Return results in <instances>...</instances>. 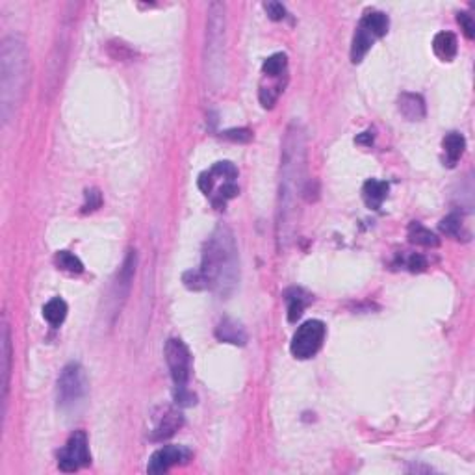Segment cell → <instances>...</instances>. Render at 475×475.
I'll return each mask as SVG.
<instances>
[{
	"mask_svg": "<svg viewBox=\"0 0 475 475\" xmlns=\"http://www.w3.org/2000/svg\"><path fill=\"white\" fill-rule=\"evenodd\" d=\"M223 138L230 139V141L247 143V141H251V139H253V134H251V130H247V128H232V130L223 132Z\"/></svg>",
	"mask_w": 475,
	"mask_h": 475,
	"instance_id": "cell-28",
	"label": "cell"
},
{
	"mask_svg": "<svg viewBox=\"0 0 475 475\" xmlns=\"http://www.w3.org/2000/svg\"><path fill=\"white\" fill-rule=\"evenodd\" d=\"M325 340V325L319 319H308L305 323L295 331L294 338H292V345L290 351L295 358L299 361H307L312 358L321 347V343Z\"/></svg>",
	"mask_w": 475,
	"mask_h": 475,
	"instance_id": "cell-6",
	"label": "cell"
},
{
	"mask_svg": "<svg viewBox=\"0 0 475 475\" xmlns=\"http://www.w3.org/2000/svg\"><path fill=\"white\" fill-rule=\"evenodd\" d=\"M91 463L90 445L84 431H77L67 440L63 449L58 453V466L61 472H77Z\"/></svg>",
	"mask_w": 475,
	"mask_h": 475,
	"instance_id": "cell-7",
	"label": "cell"
},
{
	"mask_svg": "<svg viewBox=\"0 0 475 475\" xmlns=\"http://www.w3.org/2000/svg\"><path fill=\"white\" fill-rule=\"evenodd\" d=\"M90 392V383H88V375H85L84 367L79 362H69L63 370H61L58 383H56V399H58V407L63 410L77 409Z\"/></svg>",
	"mask_w": 475,
	"mask_h": 475,
	"instance_id": "cell-4",
	"label": "cell"
},
{
	"mask_svg": "<svg viewBox=\"0 0 475 475\" xmlns=\"http://www.w3.org/2000/svg\"><path fill=\"white\" fill-rule=\"evenodd\" d=\"M30 80V56L19 37H6L0 47V114L8 123L23 103Z\"/></svg>",
	"mask_w": 475,
	"mask_h": 475,
	"instance_id": "cell-3",
	"label": "cell"
},
{
	"mask_svg": "<svg viewBox=\"0 0 475 475\" xmlns=\"http://www.w3.org/2000/svg\"><path fill=\"white\" fill-rule=\"evenodd\" d=\"M206 286L221 297L232 294L240 279L238 245L234 232L227 225H219L203 247L201 267Z\"/></svg>",
	"mask_w": 475,
	"mask_h": 475,
	"instance_id": "cell-2",
	"label": "cell"
},
{
	"mask_svg": "<svg viewBox=\"0 0 475 475\" xmlns=\"http://www.w3.org/2000/svg\"><path fill=\"white\" fill-rule=\"evenodd\" d=\"M388 182L377 181V179H370L362 188V197L366 201V205L373 210H379L381 205L385 203L386 195H388Z\"/></svg>",
	"mask_w": 475,
	"mask_h": 475,
	"instance_id": "cell-15",
	"label": "cell"
},
{
	"mask_svg": "<svg viewBox=\"0 0 475 475\" xmlns=\"http://www.w3.org/2000/svg\"><path fill=\"white\" fill-rule=\"evenodd\" d=\"M10 373H12V338L10 327L2 323V336H0V375H2V407L6 410L8 388H10Z\"/></svg>",
	"mask_w": 475,
	"mask_h": 475,
	"instance_id": "cell-9",
	"label": "cell"
},
{
	"mask_svg": "<svg viewBox=\"0 0 475 475\" xmlns=\"http://www.w3.org/2000/svg\"><path fill=\"white\" fill-rule=\"evenodd\" d=\"M67 310H69V308H67V303L63 301V299H60V297H54V299H50V301L43 307V318L47 319L52 327H58V325H61L65 321Z\"/></svg>",
	"mask_w": 475,
	"mask_h": 475,
	"instance_id": "cell-21",
	"label": "cell"
},
{
	"mask_svg": "<svg viewBox=\"0 0 475 475\" xmlns=\"http://www.w3.org/2000/svg\"><path fill=\"white\" fill-rule=\"evenodd\" d=\"M190 457H192V453L184 445H163L158 452L152 453L147 472L149 474H165L168 469H171L176 464L188 463Z\"/></svg>",
	"mask_w": 475,
	"mask_h": 475,
	"instance_id": "cell-8",
	"label": "cell"
},
{
	"mask_svg": "<svg viewBox=\"0 0 475 475\" xmlns=\"http://www.w3.org/2000/svg\"><path fill=\"white\" fill-rule=\"evenodd\" d=\"M457 21H458V24H461V28H463L464 36L468 37V39H474L475 24H474V19H472V15H468V13H464V12L458 13Z\"/></svg>",
	"mask_w": 475,
	"mask_h": 475,
	"instance_id": "cell-31",
	"label": "cell"
},
{
	"mask_svg": "<svg viewBox=\"0 0 475 475\" xmlns=\"http://www.w3.org/2000/svg\"><path fill=\"white\" fill-rule=\"evenodd\" d=\"M361 26L370 32L375 39H381L383 36H386L390 21H388V15H385L383 12H367L361 19Z\"/></svg>",
	"mask_w": 475,
	"mask_h": 475,
	"instance_id": "cell-19",
	"label": "cell"
},
{
	"mask_svg": "<svg viewBox=\"0 0 475 475\" xmlns=\"http://www.w3.org/2000/svg\"><path fill=\"white\" fill-rule=\"evenodd\" d=\"M214 186H216V179H214V174H212L210 171L201 173V176H199V188H201V192L205 193V195H212Z\"/></svg>",
	"mask_w": 475,
	"mask_h": 475,
	"instance_id": "cell-32",
	"label": "cell"
},
{
	"mask_svg": "<svg viewBox=\"0 0 475 475\" xmlns=\"http://www.w3.org/2000/svg\"><path fill=\"white\" fill-rule=\"evenodd\" d=\"M407 267L412 273H421V271H425V267H427V260L423 259L421 254H410L409 260H407Z\"/></svg>",
	"mask_w": 475,
	"mask_h": 475,
	"instance_id": "cell-33",
	"label": "cell"
},
{
	"mask_svg": "<svg viewBox=\"0 0 475 475\" xmlns=\"http://www.w3.org/2000/svg\"><path fill=\"white\" fill-rule=\"evenodd\" d=\"M286 305H288V321L295 323L297 319L303 316V310L308 307V303L312 301V297L303 288H290L284 294Z\"/></svg>",
	"mask_w": 475,
	"mask_h": 475,
	"instance_id": "cell-14",
	"label": "cell"
},
{
	"mask_svg": "<svg viewBox=\"0 0 475 475\" xmlns=\"http://www.w3.org/2000/svg\"><path fill=\"white\" fill-rule=\"evenodd\" d=\"M216 338L223 343H230V345H245L247 334L238 321L225 318L221 323L216 327Z\"/></svg>",
	"mask_w": 475,
	"mask_h": 475,
	"instance_id": "cell-13",
	"label": "cell"
},
{
	"mask_svg": "<svg viewBox=\"0 0 475 475\" xmlns=\"http://www.w3.org/2000/svg\"><path fill=\"white\" fill-rule=\"evenodd\" d=\"M397 108L405 119L421 121L425 117V101L418 93H401L397 101Z\"/></svg>",
	"mask_w": 475,
	"mask_h": 475,
	"instance_id": "cell-12",
	"label": "cell"
},
{
	"mask_svg": "<svg viewBox=\"0 0 475 475\" xmlns=\"http://www.w3.org/2000/svg\"><path fill=\"white\" fill-rule=\"evenodd\" d=\"M442 147H444L445 152V162L449 168H453L455 163L461 160V156L464 154V149H466V139H464L463 134L458 132H449L442 141Z\"/></svg>",
	"mask_w": 475,
	"mask_h": 475,
	"instance_id": "cell-18",
	"label": "cell"
},
{
	"mask_svg": "<svg viewBox=\"0 0 475 475\" xmlns=\"http://www.w3.org/2000/svg\"><path fill=\"white\" fill-rule=\"evenodd\" d=\"M440 230H442L445 236H452V238H461V230H463V221H461V216H457V214H449L447 217H444V219L440 221Z\"/></svg>",
	"mask_w": 475,
	"mask_h": 475,
	"instance_id": "cell-26",
	"label": "cell"
},
{
	"mask_svg": "<svg viewBox=\"0 0 475 475\" xmlns=\"http://www.w3.org/2000/svg\"><path fill=\"white\" fill-rule=\"evenodd\" d=\"M375 41H377V39L358 24V26H356L355 36H353V43H351V61H353V63H361V61L364 60V56L370 52V48L373 47V43Z\"/></svg>",
	"mask_w": 475,
	"mask_h": 475,
	"instance_id": "cell-17",
	"label": "cell"
},
{
	"mask_svg": "<svg viewBox=\"0 0 475 475\" xmlns=\"http://www.w3.org/2000/svg\"><path fill=\"white\" fill-rule=\"evenodd\" d=\"M165 362L169 366V373L173 379L174 390H182L188 388V381H190V373H192V355L190 349L181 338H169L165 342Z\"/></svg>",
	"mask_w": 475,
	"mask_h": 475,
	"instance_id": "cell-5",
	"label": "cell"
},
{
	"mask_svg": "<svg viewBox=\"0 0 475 475\" xmlns=\"http://www.w3.org/2000/svg\"><path fill=\"white\" fill-rule=\"evenodd\" d=\"M136 264H138V254L136 251H130L127 254V259L121 265L119 273H117V281H115V290H114V299L115 301H125L128 295V290H130V283H132L134 273H136Z\"/></svg>",
	"mask_w": 475,
	"mask_h": 475,
	"instance_id": "cell-10",
	"label": "cell"
},
{
	"mask_svg": "<svg viewBox=\"0 0 475 475\" xmlns=\"http://www.w3.org/2000/svg\"><path fill=\"white\" fill-rule=\"evenodd\" d=\"M307 168V136L299 123H292L286 130L281 158V186L277 205V240L279 249H284L292 240L295 203L303 193Z\"/></svg>",
	"mask_w": 475,
	"mask_h": 475,
	"instance_id": "cell-1",
	"label": "cell"
},
{
	"mask_svg": "<svg viewBox=\"0 0 475 475\" xmlns=\"http://www.w3.org/2000/svg\"><path fill=\"white\" fill-rule=\"evenodd\" d=\"M101 205H103V195H101V192H99V190H88V192H85L84 212L97 210Z\"/></svg>",
	"mask_w": 475,
	"mask_h": 475,
	"instance_id": "cell-30",
	"label": "cell"
},
{
	"mask_svg": "<svg viewBox=\"0 0 475 475\" xmlns=\"http://www.w3.org/2000/svg\"><path fill=\"white\" fill-rule=\"evenodd\" d=\"M182 423H184V418L179 410L165 409L163 414L158 418L156 427L152 431V440H165L173 436L182 427Z\"/></svg>",
	"mask_w": 475,
	"mask_h": 475,
	"instance_id": "cell-11",
	"label": "cell"
},
{
	"mask_svg": "<svg viewBox=\"0 0 475 475\" xmlns=\"http://www.w3.org/2000/svg\"><path fill=\"white\" fill-rule=\"evenodd\" d=\"M433 50L440 60L452 61L457 56L458 50V43L455 34H452V32H440V34H436L433 39Z\"/></svg>",
	"mask_w": 475,
	"mask_h": 475,
	"instance_id": "cell-16",
	"label": "cell"
},
{
	"mask_svg": "<svg viewBox=\"0 0 475 475\" xmlns=\"http://www.w3.org/2000/svg\"><path fill=\"white\" fill-rule=\"evenodd\" d=\"M372 141H373V136H372V132H364L362 136H358L356 138V143H366V145H372Z\"/></svg>",
	"mask_w": 475,
	"mask_h": 475,
	"instance_id": "cell-34",
	"label": "cell"
},
{
	"mask_svg": "<svg viewBox=\"0 0 475 475\" xmlns=\"http://www.w3.org/2000/svg\"><path fill=\"white\" fill-rule=\"evenodd\" d=\"M56 260V265L60 267V270L67 271V273H82L84 271V264H82V260L79 259V256H74L72 253H69V251H60V253H56L54 256Z\"/></svg>",
	"mask_w": 475,
	"mask_h": 475,
	"instance_id": "cell-22",
	"label": "cell"
},
{
	"mask_svg": "<svg viewBox=\"0 0 475 475\" xmlns=\"http://www.w3.org/2000/svg\"><path fill=\"white\" fill-rule=\"evenodd\" d=\"M409 240L412 241V243H416V245H421V247L440 245V240L436 238V234L431 232L429 229H425L421 223H416V221H412L409 225Z\"/></svg>",
	"mask_w": 475,
	"mask_h": 475,
	"instance_id": "cell-20",
	"label": "cell"
},
{
	"mask_svg": "<svg viewBox=\"0 0 475 475\" xmlns=\"http://www.w3.org/2000/svg\"><path fill=\"white\" fill-rule=\"evenodd\" d=\"M286 65H288V58H286V54H284V52H277V54L270 56V58L264 61L262 71H264V74L271 77V79H277L279 74H283Z\"/></svg>",
	"mask_w": 475,
	"mask_h": 475,
	"instance_id": "cell-23",
	"label": "cell"
},
{
	"mask_svg": "<svg viewBox=\"0 0 475 475\" xmlns=\"http://www.w3.org/2000/svg\"><path fill=\"white\" fill-rule=\"evenodd\" d=\"M240 193V188L236 186L234 182H223V186L217 190V193L212 197V205L216 206L217 210H221L227 205V201L234 199Z\"/></svg>",
	"mask_w": 475,
	"mask_h": 475,
	"instance_id": "cell-24",
	"label": "cell"
},
{
	"mask_svg": "<svg viewBox=\"0 0 475 475\" xmlns=\"http://www.w3.org/2000/svg\"><path fill=\"white\" fill-rule=\"evenodd\" d=\"M281 91H283V85L281 84L262 88V90H260V103H262V106H264V108H271L273 104L277 103Z\"/></svg>",
	"mask_w": 475,
	"mask_h": 475,
	"instance_id": "cell-27",
	"label": "cell"
},
{
	"mask_svg": "<svg viewBox=\"0 0 475 475\" xmlns=\"http://www.w3.org/2000/svg\"><path fill=\"white\" fill-rule=\"evenodd\" d=\"M264 10L271 21H283L286 17V8L281 2H265Z\"/></svg>",
	"mask_w": 475,
	"mask_h": 475,
	"instance_id": "cell-29",
	"label": "cell"
},
{
	"mask_svg": "<svg viewBox=\"0 0 475 475\" xmlns=\"http://www.w3.org/2000/svg\"><path fill=\"white\" fill-rule=\"evenodd\" d=\"M210 173L214 174V179H223L225 182H234V179H238V169H236L234 163L230 162L214 163Z\"/></svg>",
	"mask_w": 475,
	"mask_h": 475,
	"instance_id": "cell-25",
	"label": "cell"
}]
</instances>
